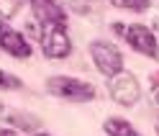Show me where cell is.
<instances>
[{
	"label": "cell",
	"mask_w": 159,
	"mask_h": 136,
	"mask_svg": "<svg viewBox=\"0 0 159 136\" xmlns=\"http://www.w3.org/2000/svg\"><path fill=\"white\" fill-rule=\"evenodd\" d=\"M0 136H18V134H16V131H5V129H3V131H0Z\"/></svg>",
	"instance_id": "5bb4252c"
},
{
	"label": "cell",
	"mask_w": 159,
	"mask_h": 136,
	"mask_svg": "<svg viewBox=\"0 0 159 136\" xmlns=\"http://www.w3.org/2000/svg\"><path fill=\"white\" fill-rule=\"evenodd\" d=\"M41 46H44V54L49 59H64V57L72 52V44H69V36L62 26H41Z\"/></svg>",
	"instance_id": "277c9868"
},
{
	"label": "cell",
	"mask_w": 159,
	"mask_h": 136,
	"mask_svg": "<svg viewBox=\"0 0 159 136\" xmlns=\"http://www.w3.org/2000/svg\"><path fill=\"white\" fill-rule=\"evenodd\" d=\"M113 28H116L118 34L126 36V41L131 44L136 52H141V54H146V57H159L157 36L149 31L146 26H141V23H134V26H121V23H116Z\"/></svg>",
	"instance_id": "3957f363"
},
{
	"label": "cell",
	"mask_w": 159,
	"mask_h": 136,
	"mask_svg": "<svg viewBox=\"0 0 159 136\" xmlns=\"http://www.w3.org/2000/svg\"><path fill=\"white\" fill-rule=\"evenodd\" d=\"M0 90H21V80L0 70Z\"/></svg>",
	"instance_id": "8fae6325"
},
{
	"label": "cell",
	"mask_w": 159,
	"mask_h": 136,
	"mask_svg": "<svg viewBox=\"0 0 159 136\" xmlns=\"http://www.w3.org/2000/svg\"><path fill=\"white\" fill-rule=\"evenodd\" d=\"M36 136H49V134H36Z\"/></svg>",
	"instance_id": "2e32d148"
},
{
	"label": "cell",
	"mask_w": 159,
	"mask_h": 136,
	"mask_svg": "<svg viewBox=\"0 0 159 136\" xmlns=\"http://www.w3.org/2000/svg\"><path fill=\"white\" fill-rule=\"evenodd\" d=\"M90 54H93L95 67L103 75H108V77L123 75V57H121V52H118L113 44H108V41H93L90 44Z\"/></svg>",
	"instance_id": "7a4b0ae2"
},
{
	"label": "cell",
	"mask_w": 159,
	"mask_h": 136,
	"mask_svg": "<svg viewBox=\"0 0 159 136\" xmlns=\"http://www.w3.org/2000/svg\"><path fill=\"white\" fill-rule=\"evenodd\" d=\"M139 95H141L139 93V82L131 75H118L111 82V98L121 105H134L139 100Z\"/></svg>",
	"instance_id": "5b68a950"
},
{
	"label": "cell",
	"mask_w": 159,
	"mask_h": 136,
	"mask_svg": "<svg viewBox=\"0 0 159 136\" xmlns=\"http://www.w3.org/2000/svg\"><path fill=\"white\" fill-rule=\"evenodd\" d=\"M116 8H123V11H136V13H144L149 8V0H111Z\"/></svg>",
	"instance_id": "30bf717a"
},
{
	"label": "cell",
	"mask_w": 159,
	"mask_h": 136,
	"mask_svg": "<svg viewBox=\"0 0 159 136\" xmlns=\"http://www.w3.org/2000/svg\"><path fill=\"white\" fill-rule=\"evenodd\" d=\"M152 87H154V98L159 100V72H157V75L152 77Z\"/></svg>",
	"instance_id": "4fadbf2b"
},
{
	"label": "cell",
	"mask_w": 159,
	"mask_h": 136,
	"mask_svg": "<svg viewBox=\"0 0 159 136\" xmlns=\"http://www.w3.org/2000/svg\"><path fill=\"white\" fill-rule=\"evenodd\" d=\"M105 134L108 136H141L128 121L123 118H108L105 121Z\"/></svg>",
	"instance_id": "9c48e42d"
},
{
	"label": "cell",
	"mask_w": 159,
	"mask_h": 136,
	"mask_svg": "<svg viewBox=\"0 0 159 136\" xmlns=\"http://www.w3.org/2000/svg\"><path fill=\"white\" fill-rule=\"evenodd\" d=\"M3 28H5V26H3V23H0V34H3Z\"/></svg>",
	"instance_id": "9a60e30c"
},
{
	"label": "cell",
	"mask_w": 159,
	"mask_h": 136,
	"mask_svg": "<svg viewBox=\"0 0 159 136\" xmlns=\"http://www.w3.org/2000/svg\"><path fill=\"white\" fill-rule=\"evenodd\" d=\"M31 5H34V16L39 18L41 26H62L64 28V23H67L64 11L54 0H31Z\"/></svg>",
	"instance_id": "8992f818"
},
{
	"label": "cell",
	"mask_w": 159,
	"mask_h": 136,
	"mask_svg": "<svg viewBox=\"0 0 159 136\" xmlns=\"http://www.w3.org/2000/svg\"><path fill=\"white\" fill-rule=\"evenodd\" d=\"M0 49L8 52L11 57H18V59L31 57V44L18 31H13V28H3V34H0Z\"/></svg>",
	"instance_id": "52a82bcc"
},
{
	"label": "cell",
	"mask_w": 159,
	"mask_h": 136,
	"mask_svg": "<svg viewBox=\"0 0 159 136\" xmlns=\"http://www.w3.org/2000/svg\"><path fill=\"white\" fill-rule=\"evenodd\" d=\"M5 118L18 131H39L41 129V121H39L36 116H31V113H23V111H13V113H8Z\"/></svg>",
	"instance_id": "ba28073f"
},
{
	"label": "cell",
	"mask_w": 159,
	"mask_h": 136,
	"mask_svg": "<svg viewBox=\"0 0 159 136\" xmlns=\"http://www.w3.org/2000/svg\"><path fill=\"white\" fill-rule=\"evenodd\" d=\"M46 87L54 95L64 98V100H75V103L95 100V87L87 85V82H82V80H75V77H49Z\"/></svg>",
	"instance_id": "6da1fadb"
},
{
	"label": "cell",
	"mask_w": 159,
	"mask_h": 136,
	"mask_svg": "<svg viewBox=\"0 0 159 136\" xmlns=\"http://www.w3.org/2000/svg\"><path fill=\"white\" fill-rule=\"evenodd\" d=\"M23 0H0V16H13Z\"/></svg>",
	"instance_id": "7c38bea8"
},
{
	"label": "cell",
	"mask_w": 159,
	"mask_h": 136,
	"mask_svg": "<svg viewBox=\"0 0 159 136\" xmlns=\"http://www.w3.org/2000/svg\"><path fill=\"white\" fill-rule=\"evenodd\" d=\"M0 111H3V103H0Z\"/></svg>",
	"instance_id": "e0dca14e"
}]
</instances>
